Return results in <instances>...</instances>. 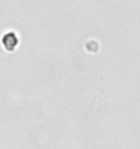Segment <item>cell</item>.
Wrapping results in <instances>:
<instances>
[{
  "label": "cell",
  "mask_w": 140,
  "mask_h": 149,
  "mask_svg": "<svg viewBox=\"0 0 140 149\" xmlns=\"http://www.w3.org/2000/svg\"><path fill=\"white\" fill-rule=\"evenodd\" d=\"M18 43H19V38L15 31H7L1 37V45L7 52H14L18 47Z\"/></svg>",
  "instance_id": "6da1fadb"
}]
</instances>
